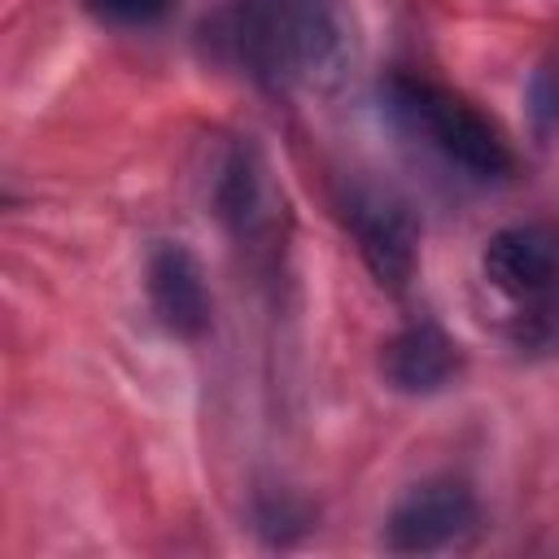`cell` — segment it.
Here are the masks:
<instances>
[{
	"label": "cell",
	"instance_id": "cell-1",
	"mask_svg": "<svg viewBox=\"0 0 559 559\" xmlns=\"http://www.w3.org/2000/svg\"><path fill=\"white\" fill-rule=\"evenodd\" d=\"M231 44L245 70L271 87L323 92L349 61V35L328 0H240Z\"/></svg>",
	"mask_w": 559,
	"mask_h": 559
},
{
	"label": "cell",
	"instance_id": "cell-2",
	"mask_svg": "<svg viewBox=\"0 0 559 559\" xmlns=\"http://www.w3.org/2000/svg\"><path fill=\"white\" fill-rule=\"evenodd\" d=\"M384 100L393 118L424 135L450 166H459L472 179H502L511 170V148L498 135V127L459 92L419 79V74H393L384 83Z\"/></svg>",
	"mask_w": 559,
	"mask_h": 559
},
{
	"label": "cell",
	"instance_id": "cell-3",
	"mask_svg": "<svg viewBox=\"0 0 559 559\" xmlns=\"http://www.w3.org/2000/svg\"><path fill=\"white\" fill-rule=\"evenodd\" d=\"M341 223L358 245L362 266L389 293H406L419 271V223L411 205L380 183H349L341 197Z\"/></svg>",
	"mask_w": 559,
	"mask_h": 559
},
{
	"label": "cell",
	"instance_id": "cell-4",
	"mask_svg": "<svg viewBox=\"0 0 559 559\" xmlns=\"http://www.w3.org/2000/svg\"><path fill=\"white\" fill-rule=\"evenodd\" d=\"M480 528L476 493L454 476H428L411 485L384 515V550L393 555H441L463 546Z\"/></svg>",
	"mask_w": 559,
	"mask_h": 559
},
{
	"label": "cell",
	"instance_id": "cell-5",
	"mask_svg": "<svg viewBox=\"0 0 559 559\" xmlns=\"http://www.w3.org/2000/svg\"><path fill=\"white\" fill-rule=\"evenodd\" d=\"M214 214L240 245H266L280 231L284 218V197L271 183L266 157L249 144L236 140L214 175Z\"/></svg>",
	"mask_w": 559,
	"mask_h": 559
},
{
	"label": "cell",
	"instance_id": "cell-6",
	"mask_svg": "<svg viewBox=\"0 0 559 559\" xmlns=\"http://www.w3.org/2000/svg\"><path fill=\"white\" fill-rule=\"evenodd\" d=\"M144 293H148V306L157 314V323L179 336V341H201L210 332V319H214V301H210V284H205V271L197 262V253L179 240H162L153 253H148V266H144Z\"/></svg>",
	"mask_w": 559,
	"mask_h": 559
},
{
	"label": "cell",
	"instance_id": "cell-7",
	"mask_svg": "<svg viewBox=\"0 0 559 559\" xmlns=\"http://www.w3.org/2000/svg\"><path fill=\"white\" fill-rule=\"evenodd\" d=\"M480 266H485V280L498 293H507L511 301L537 297L559 284V231H550L542 223L502 227L489 236Z\"/></svg>",
	"mask_w": 559,
	"mask_h": 559
},
{
	"label": "cell",
	"instance_id": "cell-8",
	"mask_svg": "<svg viewBox=\"0 0 559 559\" xmlns=\"http://www.w3.org/2000/svg\"><path fill=\"white\" fill-rule=\"evenodd\" d=\"M459 371H463V354H459L454 336L445 328H437L432 319L397 328L380 349L384 384L397 393H411V397L441 393L445 384H454Z\"/></svg>",
	"mask_w": 559,
	"mask_h": 559
},
{
	"label": "cell",
	"instance_id": "cell-9",
	"mask_svg": "<svg viewBox=\"0 0 559 559\" xmlns=\"http://www.w3.org/2000/svg\"><path fill=\"white\" fill-rule=\"evenodd\" d=\"M507 336L528 358H555L559 354V284L515 301V314L507 323Z\"/></svg>",
	"mask_w": 559,
	"mask_h": 559
},
{
	"label": "cell",
	"instance_id": "cell-10",
	"mask_svg": "<svg viewBox=\"0 0 559 559\" xmlns=\"http://www.w3.org/2000/svg\"><path fill=\"white\" fill-rule=\"evenodd\" d=\"M524 105H528V127L537 140H550L559 131V48H550L533 79H528V92H524Z\"/></svg>",
	"mask_w": 559,
	"mask_h": 559
},
{
	"label": "cell",
	"instance_id": "cell-11",
	"mask_svg": "<svg viewBox=\"0 0 559 559\" xmlns=\"http://www.w3.org/2000/svg\"><path fill=\"white\" fill-rule=\"evenodd\" d=\"M83 9L100 22H118V26H140V22H157L162 13L175 9V0H83Z\"/></svg>",
	"mask_w": 559,
	"mask_h": 559
},
{
	"label": "cell",
	"instance_id": "cell-12",
	"mask_svg": "<svg viewBox=\"0 0 559 559\" xmlns=\"http://www.w3.org/2000/svg\"><path fill=\"white\" fill-rule=\"evenodd\" d=\"M306 507H297V502H288V498H271V502H262L258 507V528H266V533H284V524H297V528H306Z\"/></svg>",
	"mask_w": 559,
	"mask_h": 559
}]
</instances>
